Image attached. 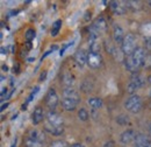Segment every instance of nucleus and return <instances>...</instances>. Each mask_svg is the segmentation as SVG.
<instances>
[{
    "instance_id": "f257e3e1",
    "label": "nucleus",
    "mask_w": 151,
    "mask_h": 147,
    "mask_svg": "<svg viewBox=\"0 0 151 147\" xmlns=\"http://www.w3.org/2000/svg\"><path fill=\"white\" fill-rule=\"evenodd\" d=\"M144 60H145V53L144 49L142 47H137L134 53L130 56L127 57L126 60V68L128 71L136 73L143 64H144Z\"/></svg>"
},
{
    "instance_id": "f03ea898",
    "label": "nucleus",
    "mask_w": 151,
    "mask_h": 147,
    "mask_svg": "<svg viewBox=\"0 0 151 147\" xmlns=\"http://www.w3.org/2000/svg\"><path fill=\"white\" fill-rule=\"evenodd\" d=\"M135 42H136V39L134 36V34H127L126 37H124V40H123V42L121 43V49H122V52H123V54L127 56H130L134 53V50L137 48L136 47V44H135Z\"/></svg>"
},
{
    "instance_id": "7ed1b4c3",
    "label": "nucleus",
    "mask_w": 151,
    "mask_h": 147,
    "mask_svg": "<svg viewBox=\"0 0 151 147\" xmlns=\"http://www.w3.org/2000/svg\"><path fill=\"white\" fill-rule=\"evenodd\" d=\"M142 105H143V104H142V99H141V97L137 96V95L130 96V97L127 99L126 104H124L127 111H129V112H132V113H138L139 111L142 110Z\"/></svg>"
},
{
    "instance_id": "20e7f679",
    "label": "nucleus",
    "mask_w": 151,
    "mask_h": 147,
    "mask_svg": "<svg viewBox=\"0 0 151 147\" xmlns=\"http://www.w3.org/2000/svg\"><path fill=\"white\" fill-rule=\"evenodd\" d=\"M143 84H144V78H143L142 76H139V75H136V76L132 77V81H130V83L128 84V87H127V91L132 96V95L136 92V90H138Z\"/></svg>"
},
{
    "instance_id": "39448f33",
    "label": "nucleus",
    "mask_w": 151,
    "mask_h": 147,
    "mask_svg": "<svg viewBox=\"0 0 151 147\" xmlns=\"http://www.w3.org/2000/svg\"><path fill=\"white\" fill-rule=\"evenodd\" d=\"M45 104L50 109V111H54L58 104V95L55 89H50L47 96H45Z\"/></svg>"
},
{
    "instance_id": "423d86ee",
    "label": "nucleus",
    "mask_w": 151,
    "mask_h": 147,
    "mask_svg": "<svg viewBox=\"0 0 151 147\" xmlns=\"http://www.w3.org/2000/svg\"><path fill=\"white\" fill-rule=\"evenodd\" d=\"M87 64L93 68V69H98L102 65V56L96 53H88L87 56Z\"/></svg>"
},
{
    "instance_id": "0eeeda50",
    "label": "nucleus",
    "mask_w": 151,
    "mask_h": 147,
    "mask_svg": "<svg viewBox=\"0 0 151 147\" xmlns=\"http://www.w3.org/2000/svg\"><path fill=\"white\" fill-rule=\"evenodd\" d=\"M47 120L49 125L52 126H63V118L55 111H49L47 114Z\"/></svg>"
},
{
    "instance_id": "6e6552de",
    "label": "nucleus",
    "mask_w": 151,
    "mask_h": 147,
    "mask_svg": "<svg viewBox=\"0 0 151 147\" xmlns=\"http://www.w3.org/2000/svg\"><path fill=\"white\" fill-rule=\"evenodd\" d=\"M136 135H137V133H136V132H135L132 129L126 130V131H124V132L121 134V137H120V141H121L122 144L127 145V144L132 143V140H135Z\"/></svg>"
},
{
    "instance_id": "1a4fd4ad",
    "label": "nucleus",
    "mask_w": 151,
    "mask_h": 147,
    "mask_svg": "<svg viewBox=\"0 0 151 147\" xmlns=\"http://www.w3.org/2000/svg\"><path fill=\"white\" fill-rule=\"evenodd\" d=\"M134 143H135V147H151L150 139L142 133H138L136 135Z\"/></svg>"
},
{
    "instance_id": "9d476101",
    "label": "nucleus",
    "mask_w": 151,
    "mask_h": 147,
    "mask_svg": "<svg viewBox=\"0 0 151 147\" xmlns=\"http://www.w3.org/2000/svg\"><path fill=\"white\" fill-rule=\"evenodd\" d=\"M109 5H111L109 6L111 11L116 15H123L126 13V11H127L126 6H123L122 2H120V1H111Z\"/></svg>"
},
{
    "instance_id": "9b49d317",
    "label": "nucleus",
    "mask_w": 151,
    "mask_h": 147,
    "mask_svg": "<svg viewBox=\"0 0 151 147\" xmlns=\"http://www.w3.org/2000/svg\"><path fill=\"white\" fill-rule=\"evenodd\" d=\"M87 56L88 54L84 50V49H79L77 50V53L75 54V61L76 63L81 68L85 65V63H87Z\"/></svg>"
},
{
    "instance_id": "f8f14e48",
    "label": "nucleus",
    "mask_w": 151,
    "mask_h": 147,
    "mask_svg": "<svg viewBox=\"0 0 151 147\" xmlns=\"http://www.w3.org/2000/svg\"><path fill=\"white\" fill-rule=\"evenodd\" d=\"M79 100L73 99V98H64L62 100V106L65 111H73L76 110Z\"/></svg>"
},
{
    "instance_id": "ddd939ff",
    "label": "nucleus",
    "mask_w": 151,
    "mask_h": 147,
    "mask_svg": "<svg viewBox=\"0 0 151 147\" xmlns=\"http://www.w3.org/2000/svg\"><path fill=\"white\" fill-rule=\"evenodd\" d=\"M124 32H123V29H122V27H120V26H117V25H115L113 28V39L114 41L116 42V43H122L123 42V40H124Z\"/></svg>"
},
{
    "instance_id": "4468645a",
    "label": "nucleus",
    "mask_w": 151,
    "mask_h": 147,
    "mask_svg": "<svg viewBox=\"0 0 151 147\" xmlns=\"http://www.w3.org/2000/svg\"><path fill=\"white\" fill-rule=\"evenodd\" d=\"M93 27L95 28V31L100 34V33H105L107 31V22L104 18H99L95 20V22L93 23Z\"/></svg>"
},
{
    "instance_id": "2eb2a0df",
    "label": "nucleus",
    "mask_w": 151,
    "mask_h": 147,
    "mask_svg": "<svg viewBox=\"0 0 151 147\" xmlns=\"http://www.w3.org/2000/svg\"><path fill=\"white\" fill-rule=\"evenodd\" d=\"M43 118H44V113H43V110L37 106L34 112H33V114H32V120H33V124L34 125H37L40 124L42 120H43Z\"/></svg>"
},
{
    "instance_id": "dca6fc26",
    "label": "nucleus",
    "mask_w": 151,
    "mask_h": 147,
    "mask_svg": "<svg viewBox=\"0 0 151 147\" xmlns=\"http://www.w3.org/2000/svg\"><path fill=\"white\" fill-rule=\"evenodd\" d=\"M44 130H45L48 133L52 134V135H60V134L64 132V127H63V126H52V125H49V124L45 125Z\"/></svg>"
},
{
    "instance_id": "f3484780",
    "label": "nucleus",
    "mask_w": 151,
    "mask_h": 147,
    "mask_svg": "<svg viewBox=\"0 0 151 147\" xmlns=\"http://www.w3.org/2000/svg\"><path fill=\"white\" fill-rule=\"evenodd\" d=\"M87 104L93 109V110H99L101 106H102V99L101 98H98V97H92L87 100Z\"/></svg>"
},
{
    "instance_id": "a211bd4d",
    "label": "nucleus",
    "mask_w": 151,
    "mask_h": 147,
    "mask_svg": "<svg viewBox=\"0 0 151 147\" xmlns=\"http://www.w3.org/2000/svg\"><path fill=\"white\" fill-rule=\"evenodd\" d=\"M28 138L33 139V140H36L38 143H42L44 140V134L41 132V131H37V130H32L29 132V135Z\"/></svg>"
},
{
    "instance_id": "6ab92c4d",
    "label": "nucleus",
    "mask_w": 151,
    "mask_h": 147,
    "mask_svg": "<svg viewBox=\"0 0 151 147\" xmlns=\"http://www.w3.org/2000/svg\"><path fill=\"white\" fill-rule=\"evenodd\" d=\"M141 33L143 34V36L148 40L151 39V22H145L142 25L141 27Z\"/></svg>"
},
{
    "instance_id": "aec40b11",
    "label": "nucleus",
    "mask_w": 151,
    "mask_h": 147,
    "mask_svg": "<svg viewBox=\"0 0 151 147\" xmlns=\"http://www.w3.org/2000/svg\"><path fill=\"white\" fill-rule=\"evenodd\" d=\"M62 81H63V84H64L66 88H70V87L75 83V77L70 73H65L63 75V77H62Z\"/></svg>"
},
{
    "instance_id": "412c9836",
    "label": "nucleus",
    "mask_w": 151,
    "mask_h": 147,
    "mask_svg": "<svg viewBox=\"0 0 151 147\" xmlns=\"http://www.w3.org/2000/svg\"><path fill=\"white\" fill-rule=\"evenodd\" d=\"M64 97L65 98H73V99L79 100L78 92L76 91L75 89H72V88H65V90H64Z\"/></svg>"
},
{
    "instance_id": "4be33fe9",
    "label": "nucleus",
    "mask_w": 151,
    "mask_h": 147,
    "mask_svg": "<svg viewBox=\"0 0 151 147\" xmlns=\"http://www.w3.org/2000/svg\"><path fill=\"white\" fill-rule=\"evenodd\" d=\"M101 46L98 42V40H90V53H96L100 54Z\"/></svg>"
},
{
    "instance_id": "5701e85b",
    "label": "nucleus",
    "mask_w": 151,
    "mask_h": 147,
    "mask_svg": "<svg viewBox=\"0 0 151 147\" xmlns=\"http://www.w3.org/2000/svg\"><path fill=\"white\" fill-rule=\"evenodd\" d=\"M62 25H63L62 20H56V21L54 22L52 28H51V36L55 37L58 35V33H59V31H60V28H62Z\"/></svg>"
},
{
    "instance_id": "b1692460",
    "label": "nucleus",
    "mask_w": 151,
    "mask_h": 147,
    "mask_svg": "<svg viewBox=\"0 0 151 147\" xmlns=\"http://www.w3.org/2000/svg\"><path fill=\"white\" fill-rule=\"evenodd\" d=\"M78 118H79L81 122H86V120H88L90 114H88L87 110H86V109H84V108L79 109V111H78Z\"/></svg>"
},
{
    "instance_id": "393cba45",
    "label": "nucleus",
    "mask_w": 151,
    "mask_h": 147,
    "mask_svg": "<svg viewBox=\"0 0 151 147\" xmlns=\"http://www.w3.org/2000/svg\"><path fill=\"white\" fill-rule=\"evenodd\" d=\"M35 36H36V33H35V31H34L33 28L27 29V32H26V34H24V37H26L27 42H32V41L35 39Z\"/></svg>"
},
{
    "instance_id": "a878e982",
    "label": "nucleus",
    "mask_w": 151,
    "mask_h": 147,
    "mask_svg": "<svg viewBox=\"0 0 151 147\" xmlns=\"http://www.w3.org/2000/svg\"><path fill=\"white\" fill-rule=\"evenodd\" d=\"M26 147H42V143H38L36 140H33L30 138H27L24 141Z\"/></svg>"
},
{
    "instance_id": "bb28decb",
    "label": "nucleus",
    "mask_w": 151,
    "mask_h": 147,
    "mask_svg": "<svg viewBox=\"0 0 151 147\" xmlns=\"http://www.w3.org/2000/svg\"><path fill=\"white\" fill-rule=\"evenodd\" d=\"M38 90H40V87H35V89L30 92V95H29V96H28V98H27L26 104H23V105H22V110H24V108L27 106V104H28V103H29V102H30V100H32V99H33V98L36 96V93L38 92Z\"/></svg>"
},
{
    "instance_id": "cd10ccee",
    "label": "nucleus",
    "mask_w": 151,
    "mask_h": 147,
    "mask_svg": "<svg viewBox=\"0 0 151 147\" xmlns=\"http://www.w3.org/2000/svg\"><path fill=\"white\" fill-rule=\"evenodd\" d=\"M126 5H127V8H130L132 11H138L141 8L138 1H127Z\"/></svg>"
},
{
    "instance_id": "c85d7f7f",
    "label": "nucleus",
    "mask_w": 151,
    "mask_h": 147,
    "mask_svg": "<svg viewBox=\"0 0 151 147\" xmlns=\"http://www.w3.org/2000/svg\"><path fill=\"white\" fill-rule=\"evenodd\" d=\"M116 122L120 124V125H126L129 123V118L124 114H120L119 117H116Z\"/></svg>"
},
{
    "instance_id": "c756f323",
    "label": "nucleus",
    "mask_w": 151,
    "mask_h": 147,
    "mask_svg": "<svg viewBox=\"0 0 151 147\" xmlns=\"http://www.w3.org/2000/svg\"><path fill=\"white\" fill-rule=\"evenodd\" d=\"M49 147H70V146L65 141H63V140H55V141H52L50 144Z\"/></svg>"
},
{
    "instance_id": "7c9ffc66",
    "label": "nucleus",
    "mask_w": 151,
    "mask_h": 147,
    "mask_svg": "<svg viewBox=\"0 0 151 147\" xmlns=\"http://www.w3.org/2000/svg\"><path fill=\"white\" fill-rule=\"evenodd\" d=\"M72 43H73V42H70L69 44H66V46H65V47H64V48H63V49L60 50V53H59V55H60V56H63V55H64V52H65V50H66V49H68V48H69L70 46H72Z\"/></svg>"
},
{
    "instance_id": "2f4dec72",
    "label": "nucleus",
    "mask_w": 151,
    "mask_h": 147,
    "mask_svg": "<svg viewBox=\"0 0 151 147\" xmlns=\"http://www.w3.org/2000/svg\"><path fill=\"white\" fill-rule=\"evenodd\" d=\"M115 146V143H114L113 140H108L105 145H104V147H114Z\"/></svg>"
},
{
    "instance_id": "473e14b6",
    "label": "nucleus",
    "mask_w": 151,
    "mask_h": 147,
    "mask_svg": "<svg viewBox=\"0 0 151 147\" xmlns=\"http://www.w3.org/2000/svg\"><path fill=\"white\" fill-rule=\"evenodd\" d=\"M6 93H7V89L4 88L2 91H1V100H5V95H6Z\"/></svg>"
},
{
    "instance_id": "72a5a7b5",
    "label": "nucleus",
    "mask_w": 151,
    "mask_h": 147,
    "mask_svg": "<svg viewBox=\"0 0 151 147\" xmlns=\"http://www.w3.org/2000/svg\"><path fill=\"white\" fill-rule=\"evenodd\" d=\"M47 75H48V71H44V73L40 76V81H41V82H42V81H44V79H45V77H47Z\"/></svg>"
},
{
    "instance_id": "f704fd0d",
    "label": "nucleus",
    "mask_w": 151,
    "mask_h": 147,
    "mask_svg": "<svg viewBox=\"0 0 151 147\" xmlns=\"http://www.w3.org/2000/svg\"><path fill=\"white\" fill-rule=\"evenodd\" d=\"M71 147H85V146H84L83 144H73Z\"/></svg>"
},
{
    "instance_id": "c9c22d12",
    "label": "nucleus",
    "mask_w": 151,
    "mask_h": 147,
    "mask_svg": "<svg viewBox=\"0 0 151 147\" xmlns=\"http://www.w3.org/2000/svg\"><path fill=\"white\" fill-rule=\"evenodd\" d=\"M11 147H17V138H15V140L13 141V144H12V146Z\"/></svg>"
},
{
    "instance_id": "e433bc0d",
    "label": "nucleus",
    "mask_w": 151,
    "mask_h": 147,
    "mask_svg": "<svg viewBox=\"0 0 151 147\" xmlns=\"http://www.w3.org/2000/svg\"><path fill=\"white\" fill-rule=\"evenodd\" d=\"M1 54H2V55H5V54H6V53H5V48H4V47L1 48Z\"/></svg>"
},
{
    "instance_id": "4c0bfd02",
    "label": "nucleus",
    "mask_w": 151,
    "mask_h": 147,
    "mask_svg": "<svg viewBox=\"0 0 151 147\" xmlns=\"http://www.w3.org/2000/svg\"><path fill=\"white\" fill-rule=\"evenodd\" d=\"M2 70H6V71H7V70H8V68H7L6 65H2Z\"/></svg>"
},
{
    "instance_id": "58836bf2",
    "label": "nucleus",
    "mask_w": 151,
    "mask_h": 147,
    "mask_svg": "<svg viewBox=\"0 0 151 147\" xmlns=\"http://www.w3.org/2000/svg\"><path fill=\"white\" fill-rule=\"evenodd\" d=\"M148 129H149V132H150V134H151V122L149 123V126H148Z\"/></svg>"
},
{
    "instance_id": "ea45409f",
    "label": "nucleus",
    "mask_w": 151,
    "mask_h": 147,
    "mask_svg": "<svg viewBox=\"0 0 151 147\" xmlns=\"http://www.w3.org/2000/svg\"><path fill=\"white\" fill-rule=\"evenodd\" d=\"M148 82H149V83L151 84V75L149 76V77H148Z\"/></svg>"
},
{
    "instance_id": "a19ab883",
    "label": "nucleus",
    "mask_w": 151,
    "mask_h": 147,
    "mask_svg": "<svg viewBox=\"0 0 151 147\" xmlns=\"http://www.w3.org/2000/svg\"><path fill=\"white\" fill-rule=\"evenodd\" d=\"M149 96H150V98H151V90H150V92H149Z\"/></svg>"
},
{
    "instance_id": "79ce46f5",
    "label": "nucleus",
    "mask_w": 151,
    "mask_h": 147,
    "mask_svg": "<svg viewBox=\"0 0 151 147\" xmlns=\"http://www.w3.org/2000/svg\"><path fill=\"white\" fill-rule=\"evenodd\" d=\"M148 4H149V5H151V1H148Z\"/></svg>"
}]
</instances>
